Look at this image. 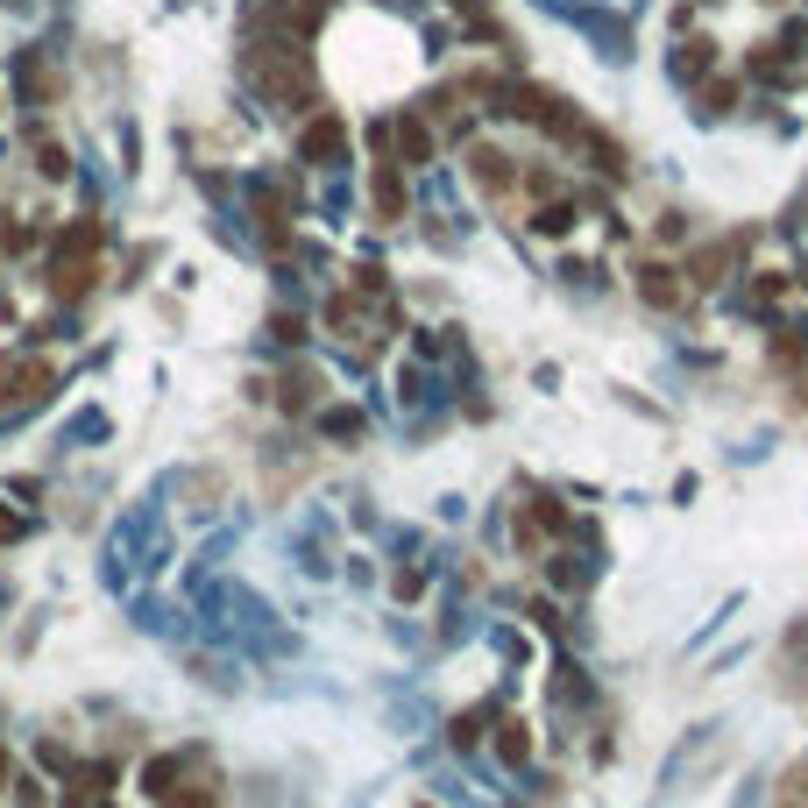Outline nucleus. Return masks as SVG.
<instances>
[{"label":"nucleus","instance_id":"obj_1","mask_svg":"<svg viewBox=\"0 0 808 808\" xmlns=\"http://www.w3.org/2000/svg\"><path fill=\"white\" fill-rule=\"evenodd\" d=\"M341 149H348V128H341L334 114H319V121L298 135V156H305V164H341Z\"/></svg>","mask_w":808,"mask_h":808},{"label":"nucleus","instance_id":"obj_2","mask_svg":"<svg viewBox=\"0 0 808 808\" xmlns=\"http://www.w3.org/2000/svg\"><path fill=\"white\" fill-rule=\"evenodd\" d=\"M468 171H475V185H482V192H511V185H518L511 156H504V149H490V142L468 149Z\"/></svg>","mask_w":808,"mask_h":808},{"label":"nucleus","instance_id":"obj_3","mask_svg":"<svg viewBox=\"0 0 808 808\" xmlns=\"http://www.w3.org/2000/svg\"><path fill=\"white\" fill-rule=\"evenodd\" d=\"M638 298L645 305H681V270L674 263H638Z\"/></svg>","mask_w":808,"mask_h":808},{"label":"nucleus","instance_id":"obj_4","mask_svg":"<svg viewBox=\"0 0 808 808\" xmlns=\"http://www.w3.org/2000/svg\"><path fill=\"white\" fill-rule=\"evenodd\" d=\"M390 142H397V164H433V135H426V121L404 114V121L390 128Z\"/></svg>","mask_w":808,"mask_h":808},{"label":"nucleus","instance_id":"obj_5","mask_svg":"<svg viewBox=\"0 0 808 808\" xmlns=\"http://www.w3.org/2000/svg\"><path fill=\"white\" fill-rule=\"evenodd\" d=\"M369 199H376V213H383V220H404V178H397V164H376Z\"/></svg>","mask_w":808,"mask_h":808},{"label":"nucleus","instance_id":"obj_6","mask_svg":"<svg viewBox=\"0 0 808 808\" xmlns=\"http://www.w3.org/2000/svg\"><path fill=\"white\" fill-rule=\"evenodd\" d=\"M312 390H319V376H312V369H291V376H284V397H277V404H284V412L298 419L305 404H312Z\"/></svg>","mask_w":808,"mask_h":808},{"label":"nucleus","instance_id":"obj_7","mask_svg":"<svg viewBox=\"0 0 808 808\" xmlns=\"http://www.w3.org/2000/svg\"><path fill=\"white\" fill-rule=\"evenodd\" d=\"M801 362H808V327H787L773 341V369H801Z\"/></svg>","mask_w":808,"mask_h":808},{"label":"nucleus","instance_id":"obj_8","mask_svg":"<svg viewBox=\"0 0 808 808\" xmlns=\"http://www.w3.org/2000/svg\"><path fill=\"white\" fill-rule=\"evenodd\" d=\"M723 270H731V256H723V249H702L681 277H695V284H723Z\"/></svg>","mask_w":808,"mask_h":808},{"label":"nucleus","instance_id":"obj_9","mask_svg":"<svg viewBox=\"0 0 808 808\" xmlns=\"http://www.w3.org/2000/svg\"><path fill=\"white\" fill-rule=\"evenodd\" d=\"M532 227H539V234H568V227H575V206H568V199H553V206H539Z\"/></svg>","mask_w":808,"mask_h":808},{"label":"nucleus","instance_id":"obj_10","mask_svg":"<svg viewBox=\"0 0 808 808\" xmlns=\"http://www.w3.org/2000/svg\"><path fill=\"white\" fill-rule=\"evenodd\" d=\"M497 752H504L511 766H525V759H532V738H525V723H504V738H497Z\"/></svg>","mask_w":808,"mask_h":808},{"label":"nucleus","instance_id":"obj_11","mask_svg":"<svg viewBox=\"0 0 808 808\" xmlns=\"http://www.w3.org/2000/svg\"><path fill=\"white\" fill-rule=\"evenodd\" d=\"M780 808H808V759H801V766L780 780Z\"/></svg>","mask_w":808,"mask_h":808},{"label":"nucleus","instance_id":"obj_12","mask_svg":"<svg viewBox=\"0 0 808 808\" xmlns=\"http://www.w3.org/2000/svg\"><path fill=\"white\" fill-rule=\"evenodd\" d=\"M319 426H327L334 440H355V433H362V412H355V404H341V412H327Z\"/></svg>","mask_w":808,"mask_h":808},{"label":"nucleus","instance_id":"obj_13","mask_svg":"<svg viewBox=\"0 0 808 808\" xmlns=\"http://www.w3.org/2000/svg\"><path fill=\"white\" fill-rule=\"evenodd\" d=\"M220 490H227V482H220V475H213V468H199V475H192V482H185V497H199V504H213V497H220Z\"/></svg>","mask_w":808,"mask_h":808},{"label":"nucleus","instance_id":"obj_14","mask_svg":"<svg viewBox=\"0 0 808 808\" xmlns=\"http://www.w3.org/2000/svg\"><path fill=\"white\" fill-rule=\"evenodd\" d=\"M731 100H738V86L723 78V86H709V93H702V114H731Z\"/></svg>","mask_w":808,"mask_h":808},{"label":"nucleus","instance_id":"obj_15","mask_svg":"<svg viewBox=\"0 0 808 808\" xmlns=\"http://www.w3.org/2000/svg\"><path fill=\"white\" fill-rule=\"evenodd\" d=\"M482 738V716H454V745H475Z\"/></svg>","mask_w":808,"mask_h":808},{"label":"nucleus","instance_id":"obj_16","mask_svg":"<svg viewBox=\"0 0 808 808\" xmlns=\"http://www.w3.org/2000/svg\"><path fill=\"white\" fill-rule=\"evenodd\" d=\"M15 808H43V787H36V780H22V787H15Z\"/></svg>","mask_w":808,"mask_h":808},{"label":"nucleus","instance_id":"obj_17","mask_svg":"<svg viewBox=\"0 0 808 808\" xmlns=\"http://www.w3.org/2000/svg\"><path fill=\"white\" fill-rule=\"evenodd\" d=\"M15 539H22V518H15V511H0V546H15Z\"/></svg>","mask_w":808,"mask_h":808},{"label":"nucleus","instance_id":"obj_18","mask_svg":"<svg viewBox=\"0 0 808 808\" xmlns=\"http://www.w3.org/2000/svg\"><path fill=\"white\" fill-rule=\"evenodd\" d=\"M0 787H8V752H0Z\"/></svg>","mask_w":808,"mask_h":808},{"label":"nucleus","instance_id":"obj_19","mask_svg":"<svg viewBox=\"0 0 808 808\" xmlns=\"http://www.w3.org/2000/svg\"><path fill=\"white\" fill-rule=\"evenodd\" d=\"M454 8H475V0H454Z\"/></svg>","mask_w":808,"mask_h":808},{"label":"nucleus","instance_id":"obj_20","mask_svg":"<svg viewBox=\"0 0 808 808\" xmlns=\"http://www.w3.org/2000/svg\"><path fill=\"white\" fill-rule=\"evenodd\" d=\"M419 808H426V801H419Z\"/></svg>","mask_w":808,"mask_h":808}]
</instances>
